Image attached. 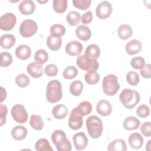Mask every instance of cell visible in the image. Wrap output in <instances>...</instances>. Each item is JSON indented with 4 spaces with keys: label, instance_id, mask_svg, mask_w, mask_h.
I'll list each match as a JSON object with an SVG mask.
<instances>
[{
    "label": "cell",
    "instance_id": "obj_5",
    "mask_svg": "<svg viewBox=\"0 0 151 151\" xmlns=\"http://www.w3.org/2000/svg\"><path fill=\"white\" fill-rule=\"evenodd\" d=\"M102 87L103 92L107 96H114L120 88L117 77L114 74H109L103 80Z\"/></svg>",
    "mask_w": 151,
    "mask_h": 151
},
{
    "label": "cell",
    "instance_id": "obj_48",
    "mask_svg": "<svg viewBox=\"0 0 151 151\" xmlns=\"http://www.w3.org/2000/svg\"><path fill=\"white\" fill-rule=\"evenodd\" d=\"M8 113L7 107L2 104H0V122L1 126H3L6 122V116Z\"/></svg>",
    "mask_w": 151,
    "mask_h": 151
},
{
    "label": "cell",
    "instance_id": "obj_29",
    "mask_svg": "<svg viewBox=\"0 0 151 151\" xmlns=\"http://www.w3.org/2000/svg\"><path fill=\"white\" fill-rule=\"evenodd\" d=\"M29 124L31 127L37 130H41L44 127V122L42 117L37 114L31 115L29 120Z\"/></svg>",
    "mask_w": 151,
    "mask_h": 151
},
{
    "label": "cell",
    "instance_id": "obj_45",
    "mask_svg": "<svg viewBox=\"0 0 151 151\" xmlns=\"http://www.w3.org/2000/svg\"><path fill=\"white\" fill-rule=\"evenodd\" d=\"M45 73L47 76L54 77L58 73V68L54 64H50L47 65L44 69Z\"/></svg>",
    "mask_w": 151,
    "mask_h": 151
},
{
    "label": "cell",
    "instance_id": "obj_21",
    "mask_svg": "<svg viewBox=\"0 0 151 151\" xmlns=\"http://www.w3.org/2000/svg\"><path fill=\"white\" fill-rule=\"evenodd\" d=\"M76 34L77 37L82 41H87L91 36V29L85 25H79L76 28Z\"/></svg>",
    "mask_w": 151,
    "mask_h": 151
},
{
    "label": "cell",
    "instance_id": "obj_22",
    "mask_svg": "<svg viewBox=\"0 0 151 151\" xmlns=\"http://www.w3.org/2000/svg\"><path fill=\"white\" fill-rule=\"evenodd\" d=\"M27 129L22 126H17L11 130V135L13 139L17 140H22L24 139L27 135Z\"/></svg>",
    "mask_w": 151,
    "mask_h": 151
},
{
    "label": "cell",
    "instance_id": "obj_50",
    "mask_svg": "<svg viewBox=\"0 0 151 151\" xmlns=\"http://www.w3.org/2000/svg\"><path fill=\"white\" fill-rule=\"evenodd\" d=\"M1 102H2L4 100H5L6 97V92L5 89H4L2 87H1Z\"/></svg>",
    "mask_w": 151,
    "mask_h": 151
},
{
    "label": "cell",
    "instance_id": "obj_13",
    "mask_svg": "<svg viewBox=\"0 0 151 151\" xmlns=\"http://www.w3.org/2000/svg\"><path fill=\"white\" fill-rule=\"evenodd\" d=\"M83 47L81 42L77 41H73L67 43L65 46V52L71 56L79 55L83 51Z\"/></svg>",
    "mask_w": 151,
    "mask_h": 151
},
{
    "label": "cell",
    "instance_id": "obj_30",
    "mask_svg": "<svg viewBox=\"0 0 151 151\" xmlns=\"http://www.w3.org/2000/svg\"><path fill=\"white\" fill-rule=\"evenodd\" d=\"M35 147L38 151H52L53 149L51 147L50 144L46 139L41 138L38 140L35 144Z\"/></svg>",
    "mask_w": 151,
    "mask_h": 151
},
{
    "label": "cell",
    "instance_id": "obj_51",
    "mask_svg": "<svg viewBox=\"0 0 151 151\" xmlns=\"http://www.w3.org/2000/svg\"><path fill=\"white\" fill-rule=\"evenodd\" d=\"M150 142H151V140H149L146 146V149H147V150H150Z\"/></svg>",
    "mask_w": 151,
    "mask_h": 151
},
{
    "label": "cell",
    "instance_id": "obj_26",
    "mask_svg": "<svg viewBox=\"0 0 151 151\" xmlns=\"http://www.w3.org/2000/svg\"><path fill=\"white\" fill-rule=\"evenodd\" d=\"M15 43V38L12 34H5L1 37L0 44L2 48L9 49L12 48Z\"/></svg>",
    "mask_w": 151,
    "mask_h": 151
},
{
    "label": "cell",
    "instance_id": "obj_47",
    "mask_svg": "<svg viewBox=\"0 0 151 151\" xmlns=\"http://www.w3.org/2000/svg\"><path fill=\"white\" fill-rule=\"evenodd\" d=\"M140 73L141 76L145 78H150L151 77V65L150 64H145L144 67L140 69Z\"/></svg>",
    "mask_w": 151,
    "mask_h": 151
},
{
    "label": "cell",
    "instance_id": "obj_43",
    "mask_svg": "<svg viewBox=\"0 0 151 151\" xmlns=\"http://www.w3.org/2000/svg\"><path fill=\"white\" fill-rule=\"evenodd\" d=\"M91 0H73V5L81 10H86L87 9L91 4Z\"/></svg>",
    "mask_w": 151,
    "mask_h": 151
},
{
    "label": "cell",
    "instance_id": "obj_34",
    "mask_svg": "<svg viewBox=\"0 0 151 151\" xmlns=\"http://www.w3.org/2000/svg\"><path fill=\"white\" fill-rule=\"evenodd\" d=\"M48 59V54L47 52L42 49L37 50L34 55V60L36 63L42 64L45 63Z\"/></svg>",
    "mask_w": 151,
    "mask_h": 151
},
{
    "label": "cell",
    "instance_id": "obj_36",
    "mask_svg": "<svg viewBox=\"0 0 151 151\" xmlns=\"http://www.w3.org/2000/svg\"><path fill=\"white\" fill-rule=\"evenodd\" d=\"M86 83L90 85L97 84L100 80V75L96 71L87 72L84 76Z\"/></svg>",
    "mask_w": 151,
    "mask_h": 151
},
{
    "label": "cell",
    "instance_id": "obj_7",
    "mask_svg": "<svg viewBox=\"0 0 151 151\" xmlns=\"http://www.w3.org/2000/svg\"><path fill=\"white\" fill-rule=\"evenodd\" d=\"M38 29L37 23L32 19H26L22 21L19 27V33L24 38H29L34 35Z\"/></svg>",
    "mask_w": 151,
    "mask_h": 151
},
{
    "label": "cell",
    "instance_id": "obj_49",
    "mask_svg": "<svg viewBox=\"0 0 151 151\" xmlns=\"http://www.w3.org/2000/svg\"><path fill=\"white\" fill-rule=\"evenodd\" d=\"M81 22L83 24L87 25L89 24L93 19V14L91 11H87L86 13H84L83 16L81 17Z\"/></svg>",
    "mask_w": 151,
    "mask_h": 151
},
{
    "label": "cell",
    "instance_id": "obj_46",
    "mask_svg": "<svg viewBox=\"0 0 151 151\" xmlns=\"http://www.w3.org/2000/svg\"><path fill=\"white\" fill-rule=\"evenodd\" d=\"M140 131L142 134L146 137L151 136V123L150 122L143 123L140 126Z\"/></svg>",
    "mask_w": 151,
    "mask_h": 151
},
{
    "label": "cell",
    "instance_id": "obj_10",
    "mask_svg": "<svg viewBox=\"0 0 151 151\" xmlns=\"http://www.w3.org/2000/svg\"><path fill=\"white\" fill-rule=\"evenodd\" d=\"M16 22L17 18L14 14L5 13L0 18V28L3 31H10L14 27Z\"/></svg>",
    "mask_w": 151,
    "mask_h": 151
},
{
    "label": "cell",
    "instance_id": "obj_44",
    "mask_svg": "<svg viewBox=\"0 0 151 151\" xmlns=\"http://www.w3.org/2000/svg\"><path fill=\"white\" fill-rule=\"evenodd\" d=\"M136 113L139 117L145 118L149 115L150 109L145 104H142L137 107L136 110Z\"/></svg>",
    "mask_w": 151,
    "mask_h": 151
},
{
    "label": "cell",
    "instance_id": "obj_2",
    "mask_svg": "<svg viewBox=\"0 0 151 151\" xmlns=\"http://www.w3.org/2000/svg\"><path fill=\"white\" fill-rule=\"evenodd\" d=\"M63 97L62 86L61 83L53 80L50 81L47 86L46 99L49 103H54L59 101Z\"/></svg>",
    "mask_w": 151,
    "mask_h": 151
},
{
    "label": "cell",
    "instance_id": "obj_19",
    "mask_svg": "<svg viewBox=\"0 0 151 151\" xmlns=\"http://www.w3.org/2000/svg\"><path fill=\"white\" fill-rule=\"evenodd\" d=\"M31 54V50L29 46L22 44L17 47L15 50L16 57L21 60H24L29 58Z\"/></svg>",
    "mask_w": 151,
    "mask_h": 151
},
{
    "label": "cell",
    "instance_id": "obj_25",
    "mask_svg": "<svg viewBox=\"0 0 151 151\" xmlns=\"http://www.w3.org/2000/svg\"><path fill=\"white\" fill-rule=\"evenodd\" d=\"M140 125V120L132 116L126 117L123 122V127L127 130H133L137 129Z\"/></svg>",
    "mask_w": 151,
    "mask_h": 151
},
{
    "label": "cell",
    "instance_id": "obj_42",
    "mask_svg": "<svg viewBox=\"0 0 151 151\" xmlns=\"http://www.w3.org/2000/svg\"><path fill=\"white\" fill-rule=\"evenodd\" d=\"M145 64V59L140 56L133 57L130 60V65L134 69L140 70L144 67Z\"/></svg>",
    "mask_w": 151,
    "mask_h": 151
},
{
    "label": "cell",
    "instance_id": "obj_35",
    "mask_svg": "<svg viewBox=\"0 0 151 151\" xmlns=\"http://www.w3.org/2000/svg\"><path fill=\"white\" fill-rule=\"evenodd\" d=\"M77 108L83 116L90 114L92 111V105L88 101L81 102L77 106Z\"/></svg>",
    "mask_w": 151,
    "mask_h": 151
},
{
    "label": "cell",
    "instance_id": "obj_16",
    "mask_svg": "<svg viewBox=\"0 0 151 151\" xmlns=\"http://www.w3.org/2000/svg\"><path fill=\"white\" fill-rule=\"evenodd\" d=\"M35 9L34 2L31 0L22 1L18 6V9L23 15H30L32 14Z\"/></svg>",
    "mask_w": 151,
    "mask_h": 151
},
{
    "label": "cell",
    "instance_id": "obj_9",
    "mask_svg": "<svg viewBox=\"0 0 151 151\" xmlns=\"http://www.w3.org/2000/svg\"><path fill=\"white\" fill-rule=\"evenodd\" d=\"M83 117L77 107H74L71 111L68 119V126L70 128L74 130L80 129L83 126Z\"/></svg>",
    "mask_w": 151,
    "mask_h": 151
},
{
    "label": "cell",
    "instance_id": "obj_27",
    "mask_svg": "<svg viewBox=\"0 0 151 151\" xmlns=\"http://www.w3.org/2000/svg\"><path fill=\"white\" fill-rule=\"evenodd\" d=\"M84 55L93 59H98L100 55V50L99 47L94 44H92L87 46L86 48Z\"/></svg>",
    "mask_w": 151,
    "mask_h": 151
},
{
    "label": "cell",
    "instance_id": "obj_17",
    "mask_svg": "<svg viewBox=\"0 0 151 151\" xmlns=\"http://www.w3.org/2000/svg\"><path fill=\"white\" fill-rule=\"evenodd\" d=\"M129 144L134 149H139L142 147L143 144V138L138 133H133L129 137Z\"/></svg>",
    "mask_w": 151,
    "mask_h": 151
},
{
    "label": "cell",
    "instance_id": "obj_32",
    "mask_svg": "<svg viewBox=\"0 0 151 151\" xmlns=\"http://www.w3.org/2000/svg\"><path fill=\"white\" fill-rule=\"evenodd\" d=\"M54 10L57 13H63L67 8V0H54L52 2Z\"/></svg>",
    "mask_w": 151,
    "mask_h": 151
},
{
    "label": "cell",
    "instance_id": "obj_3",
    "mask_svg": "<svg viewBox=\"0 0 151 151\" xmlns=\"http://www.w3.org/2000/svg\"><path fill=\"white\" fill-rule=\"evenodd\" d=\"M86 127L90 136L93 139L99 138L103 132V126L101 120L97 116H91L86 120Z\"/></svg>",
    "mask_w": 151,
    "mask_h": 151
},
{
    "label": "cell",
    "instance_id": "obj_39",
    "mask_svg": "<svg viewBox=\"0 0 151 151\" xmlns=\"http://www.w3.org/2000/svg\"><path fill=\"white\" fill-rule=\"evenodd\" d=\"M65 32V27L61 24H54L50 28L51 35L57 37L63 36Z\"/></svg>",
    "mask_w": 151,
    "mask_h": 151
},
{
    "label": "cell",
    "instance_id": "obj_24",
    "mask_svg": "<svg viewBox=\"0 0 151 151\" xmlns=\"http://www.w3.org/2000/svg\"><path fill=\"white\" fill-rule=\"evenodd\" d=\"M68 113L67 107L63 104H58L55 106L52 110L53 116L57 119H64Z\"/></svg>",
    "mask_w": 151,
    "mask_h": 151
},
{
    "label": "cell",
    "instance_id": "obj_52",
    "mask_svg": "<svg viewBox=\"0 0 151 151\" xmlns=\"http://www.w3.org/2000/svg\"><path fill=\"white\" fill-rule=\"evenodd\" d=\"M37 2H39V3H41V4H44V3L47 2H48V0H46V1H37Z\"/></svg>",
    "mask_w": 151,
    "mask_h": 151
},
{
    "label": "cell",
    "instance_id": "obj_23",
    "mask_svg": "<svg viewBox=\"0 0 151 151\" xmlns=\"http://www.w3.org/2000/svg\"><path fill=\"white\" fill-rule=\"evenodd\" d=\"M117 34L121 40H126L132 35L133 30L129 25L123 24L119 27L117 29Z\"/></svg>",
    "mask_w": 151,
    "mask_h": 151
},
{
    "label": "cell",
    "instance_id": "obj_33",
    "mask_svg": "<svg viewBox=\"0 0 151 151\" xmlns=\"http://www.w3.org/2000/svg\"><path fill=\"white\" fill-rule=\"evenodd\" d=\"M81 19L80 14L76 11L70 12L66 17V19L69 25L71 26H75L78 24Z\"/></svg>",
    "mask_w": 151,
    "mask_h": 151
},
{
    "label": "cell",
    "instance_id": "obj_40",
    "mask_svg": "<svg viewBox=\"0 0 151 151\" xmlns=\"http://www.w3.org/2000/svg\"><path fill=\"white\" fill-rule=\"evenodd\" d=\"M1 66L2 67H7L11 64L12 62V57L10 53L6 51L2 52L1 53Z\"/></svg>",
    "mask_w": 151,
    "mask_h": 151
},
{
    "label": "cell",
    "instance_id": "obj_37",
    "mask_svg": "<svg viewBox=\"0 0 151 151\" xmlns=\"http://www.w3.org/2000/svg\"><path fill=\"white\" fill-rule=\"evenodd\" d=\"M78 74V70L74 66L66 67L63 73V76L66 80H71L75 78Z\"/></svg>",
    "mask_w": 151,
    "mask_h": 151
},
{
    "label": "cell",
    "instance_id": "obj_15",
    "mask_svg": "<svg viewBox=\"0 0 151 151\" xmlns=\"http://www.w3.org/2000/svg\"><path fill=\"white\" fill-rule=\"evenodd\" d=\"M27 73L33 78H37L42 76L43 74V67L41 64L36 62L31 63L27 68Z\"/></svg>",
    "mask_w": 151,
    "mask_h": 151
},
{
    "label": "cell",
    "instance_id": "obj_28",
    "mask_svg": "<svg viewBox=\"0 0 151 151\" xmlns=\"http://www.w3.org/2000/svg\"><path fill=\"white\" fill-rule=\"evenodd\" d=\"M107 150L109 151H126L127 150L126 142L124 140L121 139L114 140L108 145Z\"/></svg>",
    "mask_w": 151,
    "mask_h": 151
},
{
    "label": "cell",
    "instance_id": "obj_11",
    "mask_svg": "<svg viewBox=\"0 0 151 151\" xmlns=\"http://www.w3.org/2000/svg\"><path fill=\"white\" fill-rule=\"evenodd\" d=\"M112 6L111 4L106 1L99 3L96 9L97 17L101 19L109 18L112 12Z\"/></svg>",
    "mask_w": 151,
    "mask_h": 151
},
{
    "label": "cell",
    "instance_id": "obj_14",
    "mask_svg": "<svg viewBox=\"0 0 151 151\" xmlns=\"http://www.w3.org/2000/svg\"><path fill=\"white\" fill-rule=\"evenodd\" d=\"M96 110L101 116H107L111 113L112 106L108 101L106 100H101L97 104Z\"/></svg>",
    "mask_w": 151,
    "mask_h": 151
},
{
    "label": "cell",
    "instance_id": "obj_38",
    "mask_svg": "<svg viewBox=\"0 0 151 151\" xmlns=\"http://www.w3.org/2000/svg\"><path fill=\"white\" fill-rule=\"evenodd\" d=\"M15 83L16 84L22 88L26 87L29 83V77L24 74H19L15 78Z\"/></svg>",
    "mask_w": 151,
    "mask_h": 151
},
{
    "label": "cell",
    "instance_id": "obj_12",
    "mask_svg": "<svg viewBox=\"0 0 151 151\" xmlns=\"http://www.w3.org/2000/svg\"><path fill=\"white\" fill-rule=\"evenodd\" d=\"M73 140L75 148L78 150L84 149L88 145V139L83 132H78L74 134Z\"/></svg>",
    "mask_w": 151,
    "mask_h": 151
},
{
    "label": "cell",
    "instance_id": "obj_20",
    "mask_svg": "<svg viewBox=\"0 0 151 151\" xmlns=\"http://www.w3.org/2000/svg\"><path fill=\"white\" fill-rule=\"evenodd\" d=\"M62 44V40L60 37L50 35L47 39V45L52 51L58 50Z\"/></svg>",
    "mask_w": 151,
    "mask_h": 151
},
{
    "label": "cell",
    "instance_id": "obj_31",
    "mask_svg": "<svg viewBox=\"0 0 151 151\" xmlns=\"http://www.w3.org/2000/svg\"><path fill=\"white\" fill-rule=\"evenodd\" d=\"M83 89V84L80 80L74 81L70 86V91L74 96H78L81 93Z\"/></svg>",
    "mask_w": 151,
    "mask_h": 151
},
{
    "label": "cell",
    "instance_id": "obj_6",
    "mask_svg": "<svg viewBox=\"0 0 151 151\" xmlns=\"http://www.w3.org/2000/svg\"><path fill=\"white\" fill-rule=\"evenodd\" d=\"M76 63L80 69L87 72L96 71L99 67L97 60L90 58L85 55H79L77 58Z\"/></svg>",
    "mask_w": 151,
    "mask_h": 151
},
{
    "label": "cell",
    "instance_id": "obj_1",
    "mask_svg": "<svg viewBox=\"0 0 151 151\" xmlns=\"http://www.w3.org/2000/svg\"><path fill=\"white\" fill-rule=\"evenodd\" d=\"M119 99L124 107L132 109L140 101V97L139 93L137 91L125 88L120 93Z\"/></svg>",
    "mask_w": 151,
    "mask_h": 151
},
{
    "label": "cell",
    "instance_id": "obj_4",
    "mask_svg": "<svg viewBox=\"0 0 151 151\" xmlns=\"http://www.w3.org/2000/svg\"><path fill=\"white\" fill-rule=\"evenodd\" d=\"M51 140L58 151H70L72 149L71 143L63 130H55L52 133Z\"/></svg>",
    "mask_w": 151,
    "mask_h": 151
},
{
    "label": "cell",
    "instance_id": "obj_18",
    "mask_svg": "<svg viewBox=\"0 0 151 151\" xmlns=\"http://www.w3.org/2000/svg\"><path fill=\"white\" fill-rule=\"evenodd\" d=\"M126 51L129 55H134L140 52L142 50V44L137 40H132L126 45Z\"/></svg>",
    "mask_w": 151,
    "mask_h": 151
},
{
    "label": "cell",
    "instance_id": "obj_41",
    "mask_svg": "<svg viewBox=\"0 0 151 151\" xmlns=\"http://www.w3.org/2000/svg\"><path fill=\"white\" fill-rule=\"evenodd\" d=\"M139 76L134 71H129L126 75L127 82L133 86H136L139 82Z\"/></svg>",
    "mask_w": 151,
    "mask_h": 151
},
{
    "label": "cell",
    "instance_id": "obj_8",
    "mask_svg": "<svg viewBox=\"0 0 151 151\" xmlns=\"http://www.w3.org/2000/svg\"><path fill=\"white\" fill-rule=\"evenodd\" d=\"M11 115L13 119L18 123H25L28 118L27 111L21 104H15L12 107Z\"/></svg>",
    "mask_w": 151,
    "mask_h": 151
}]
</instances>
